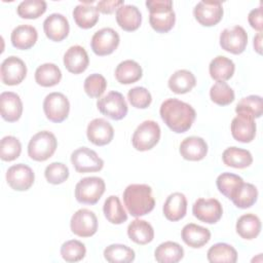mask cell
Here are the masks:
<instances>
[{
  "label": "cell",
  "instance_id": "1",
  "mask_svg": "<svg viewBox=\"0 0 263 263\" xmlns=\"http://www.w3.org/2000/svg\"><path fill=\"white\" fill-rule=\"evenodd\" d=\"M159 114L163 122L177 134L187 132L196 117V112L191 105L175 98L162 102Z\"/></svg>",
  "mask_w": 263,
  "mask_h": 263
},
{
  "label": "cell",
  "instance_id": "2",
  "mask_svg": "<svg viewBox=\"0 0 263 263\" xmlns=\"http://www.w3.org/2000/svg\"><path fill=\"white\" fill-rule=\"evenodd\" d=\"M123 202L132 216L147 215L155 206L152 188L147 184H130L123 191Z\"/></svg>",
  "mask_w": 263,
  "mask_h": 263
},
{
  "label": "cell",
  "instance_id": "3",
  "mask_svg": "<svg viewBox=\"0 0 263 263\" xmlns=\"http://www.w3.org/2000/svg\"><path fill=\"white\" fill-rule=\"evenodd\" d=\"M146 6L149 9V23L158 33H166L173 29L176 14L171 0H148Z\"/></svg>",
  "mask_w": 263,
  "mask_h": 263
},
{
  "label": "cell",
  "instance_id": "4",
  "mask_svg": "<svg viewBox=\"0 0 263 263\" xmlns=\"http://www.w3.org/2000/svg\"><path fill=\"white\" fill-rule=\"evenodd\" d=\"M58 141L55 136L48 130L35 134L28 144V155L35 161H45L55 152Z\"/></svg>",
  "mask_w": 263,
  "mask_h": 263
},
{
  "label": "cell",
  "instance_id": "5",
  "mask_svg": "<svg viewBox=\"0 0 263 263\" xmlns=\"http://www.w3.org/2000/svg\"><path fill=\"white\" fill-rule=\"evenodd\" d=\"M105 181L100 177H86L76 184L75 198L83 204H96L105 192Z\"/></svg>",
  "mask_w": 263,
  "mask_h": 263
},
{
  "label": "cell",
  "instance_id": "6",
  "mask_svg": "<svg viewBox=\"0 0 263 263\" xmlns=\"http://www.w3.org/2000/svg\"><path fill=\"white\" fill-rule=\"evenodd\" d=\"M160 139V127L153 120H145L133 134L132 144L138 151H148L152 149Z\"/></svg>",
  "mask_w": 263,
  "mask_h": 263
},
{
  "label": "cell",
  "instance_id": "7",
  "mask_svg": "<svg viewBox=\"0 0 263 263\" xmlns=\"http://www.w3.org/2000/svg\"><path fill=\"white\" fill-rule=\"evenodd\" d=\"M97 107L103 115L113 120H120L124 118L128 110L122 93L115 90L109 91L104 97L99 98L97 101Z\"/></svg>",
  "mask_w": 263,
  "mask_h": 263
},
{
  "label": "cell",
  "instance_id": "8",
  "mask_svg": "<svg viewBox=\"0 0 263 263\" xmlns=\"http://www.w3.org/2000/svg\"><path fill=\"white\" fill-rule=\"evenodd\" d=\"M43 111L48 120L60 123L64 121L69 115V100L62 92H50L45 97L43 101Z\"/></svg>",
  "mask_w": 263,
  "mask_h": 263
},
{
  "label": "cell",
  "instance_id": "9",
  "mask_svg": "<svg viewBox=\"0 0 263 263\" xmlns=\"http://www.w3.org/2000/svg\"><path fill=\"white\" fill-rule=\"evenodd\" d=\"M71 162L75 171L80 174L99 172L104 166L103 159L96 151L87 147H80L74 150L71 154Z\"/></svg>",
  "mask_w": 263,
  "mask_h": 263
},
{
  "label": "cell",
  "instance_id": "10",
  "mask_svg": "<svg viewBox=\"0 0 263 263\" xmlns=\"http://www.w3.org/2000/svg\"><path fill=\"white\" fill-rule=\"evenodd\" d=\"M71 231L80 237H90L98 230V218L88 209H80L74 213L70 221Z\"/></svg>",
  "mask_w": 263,
  "mask_h": 263
},
{
  "label": "cell",
  "instance_id": "11",
  "mask_svg": "<svg viewBox=\"0 0 263 263\" xmlns=\"http://www.w3.org/2000/svg\"><path fill=\"white\" fill-rule=\"evenodd\" d=\"M248 44V34L240 26L224 29L220 34V45L222 49L233 54H240Z\"/></svg>",
  "mask_w": 263,
  "mask_h": 263
},
{
  "label": "cell",
  "instance_id": "12",
  "mask_svg": "<svg viewBox=\"0 0 263 263\" xmlns=\"http://www.w3.org/2000/svg\"><path fill=\"white\" fill-rule=\"evenodd\" d=\"M120 37L112 28H103L97 31L90 41L92 51L100 57L111 54L119 45Z\"/></svg>",
  "mask_w": 263,
  "mask_h": 263
},
{
  "label": "cell",
  "instance_id": "13",
  "mask_svg": "<svg viewBox=\"0 0 263 263\" xmlns=\"http://www.w3.org/2000/svg\"><path fill=\"white\" fill-rule=\"evenodd\" d=\"M193 216L208 224L217 223L223 214V208L216 198H198L192 206Z\"/></svg>",
  "mask_w": 263,
  "mask_h": 263
},
{
  "label": "cell",
  "instance_id": "14",
  "mask_svg": "<svg viewBox=\"0 0 263 263\" xmlns=\"http://www.w3.org/2000/svg\"><path fill=\"white\" fill-rule=\"evenodd\" d=\"M27 75V66L25 62L15 57L10 55L6 58L0 67L1 81L6 85L20 84Z\"/></svg>",
  "mask_w": 263,
  "mask_h": 263
},
{
  "label": "cell",
  "instance_id": "15",
  "mask_svg": "<svg viewBox=\"0 0 263 263\" xmlns=\"http://www.w3.org/2000/svg\"><path fill=\"white\" fill-rule=\"evenodd\" d=\"M35 175L33 170L24 163L11 165L6 172L7 184L15 191H26L34 184Z\"/></svg>",
  "mask_w": 263,
  "mask_h": 263
},
{
  "label": "cell",
  "instance_id": "16",
  "mask_svg": "<svg viewBox=\"0 0 263 263\" xmlns=\"http://www.w3.org/2000/svg\"><path fill=\"white\" fill-rule=\"evenodd\" d=\"M195 20L204 27L217 25L223 16V6L220 1H199L194 9Z\"/></svg>",
  "mask_w": 263,
  "mask_h": 263
},
{
  "label": "cell",
  "instance_id": "17",
  "mask_svg": "<svg viewBox=\"0 0 263 263\" xmlns=\"http://www.w3.org/2000/svg\"><path fill=\"white\" fill-rule=\"evenodd\" d=\"M86 136L92 144L97 146H105L113 140L114 129L111 123L106 119L95 118L87 125Z\"/></svg>",
  "mask_w": 263,
  "mask_h": 263
},
{
  "label": "cell",
  "instance_id": "18",
  "mask_svg": "<svg viewBox=\"0 0 263 263\" xmlns=\"http://www.w3.org/2000/svg\"><path fill=\"white\" fill-rule=\"evenodd\" d=\"M232 137L241 143H250L256 136V122L253 117L243 114H237L230 125Z\"/></svg>",
  "mask_w": 263,
  "mask_h": 263
},
{
  "label": "cell",
  "instance_id": "19",
  "mask_svg": "<svg viewBox=\"0 0 263 263\" xmlns=\"http://www.w3.org/2000/svg\"><path fill=\"white\" fill-rule=\"evenodd\" d=\"M43 30L49 40L60 42L68 36L70 25L65 15L61 13H51L44 20Z\"/></svg>",
  "mask_w": 263,
  "mask_h": 263
},
{
  "label": "cell",
  "instance_id": "20",
  "mask_svg": "<svg viewBox=\"0 0 263 263\" xmlns=\"http://www.w3.org/2000/svg\"><path fill=\"white\" fill-rule=\"evenodd\" d=\"M1 116L8 122L17 121L23 113V103L20 96L12 91H3L0 95Z\"/></svg>",
  "mask_w": 263,
  "mask_h": 263
},
{
  "label": "cell",
  "instance_id": "21",
  "mask_svg": "<svg viewBox=\"0 0 263 263\" xmlns=\"http://www.w3.org/2000/svg\"><path fill=\"white\" fill-rule=\"evenodd\" d=\"M64 66L73 74H80L84 72L89 64V59L84 47L80 45H73L67 49L64 54Z\"/></svg>",
  "mask_w": 263,
  "mask_h": 263
},
{
  "label": "cell",
  "instance_id": "22",
  "mask_svg": "<svg viewBox=\"0 0 263 263\" xmlns=\"http://www.w3.org/2000/svg\"><path fill=\"white\" fill-rule=\"evenodd\" d=\"M179 151L184 159L199 161L206 156L208 144L202 138L191 136L181 142Z\"/></svg>",
  "mask_w": 263,
  "mask_h": 263
},
{
  "label": "cell",
  "instance_id": "23",
  "mask_svg": "<svg viewBox=\"0 0 263 263\" xmlns=\"http://www.w3.org/2000/svg\"><path fill=\"white\" fill-rule=\"evenodd\" d=\"M164 217L172 222H177L183 219L187 212V199L181 192H174L170 194L162 208Z\"/></svg>",
  "mask_w": 263,
  "mask_h": 263
},
{
  "label": "cell",
  "instance_id": "24",
  "mask_svg": "<svg viewBox=\"0 0 263 263\" xmlns=\"http://www.w3.org/2000/svg\"><path fill=\"white\" fill-rule=\"evenodd\" d=\"M116 22L124 31H136L142 23L141 11L135 5L123 4L116 10Z\"/></svg>",
  "mask_w": 263,
  "mask_h": 263
},
{
  "label": "cell",
  "instance_id": "25",
  "mask_svg": "<svg viewBox=\"0 0 263 263\" xmlns=\"http://www.w3.org/2000/svg\"><path fill=\"white\" fill-rule=\"evenodd\" d=\"M183 241L193 249L203 247L211 239V231L202 226L194 223L186 224L181 232Z\"/></svg>",
  "mask_w": 263,
  "mask_h": 263
},
{
  "label": "cell",
  "instance_id": "26",
  "mask_svg": "<svg viewBox=\"0 0 263 263\" xmlns=\"http://www.w3.org/2000/svg\"><path fill=\"white\" fill-rule=\"evenodd\" d=\"M95 1H83L73 9V17L76 25L82 29L92 28L99 21V11L91 5Z\"/></svg>",
  "mask_w": 263,
  "mask_h": 263
},
{
  "label": "cell",
  "instance_id": "27",
  "mask_svg": "<svg viewBox=\"0 0 263 263\" xmlns=\"http://www.w3.org/2000/svg\"><path fill=\"white\" fill-rule=\"evenodd\" d=\"M38 32L35 27L31 25H20L15 27L10 35L12 45L22 50L33 47L37 41Z\"/></svg>",
  "mask_w": 263,
  "mask_h": 263
},
{
  "label": "cell",
  "instance_id": "28",
  "mask_svg": "<svg viewBox=\"0 0 263 263\" xmlns=\"http://www.w3.org/2000/svg\"><path fill=\"white\" fill-rule=\"evenodd\" d=\"M127 235L134 242L144 246L153 240L154 229L147 221L135 219L127 226Z\"/></svg>",
  "mask_w": 263,
  "mask_h": 263
},
{
  "label": "cell",
  "instance_id": "29",
  "mask_svg": "<svg viewBox=\"0 0 263 263\" xmlns=\"http://www.w3.org/2000/svg\"><path fill=\"white\" fill-rule=\"evenodd\" d=\"M235 71V65L232 60L224 57L218 55L214 58L209 66V72L211 77L218 81L225 82L229 80Z\"/></svg>",
  "mask_w": 263,
  "mask_h": 263
},
{
  "label": "cell",
  "instance_id": "30",
  "mask_svg": "<svg viewBox=\"0 0 263 263\" xmlns=\"http://www.w3.org/2000/svg\"><path fill=\"white\" fill-rule=\"evenodd\" d=\"M142 67L133 60H125L118 64L115 69V78L121 84L135 83L142 78Z\"/></svg>",
  "mask_w": 263,
  "mask_h": 263
},
{
  "label": "cell",
  "instance_id": "31",
  "mask_svg": "<svg viewBox=\"0 0 263 263\" xmlns=\"http://www.w3.org/2000/svg\"><path fill=\"white\" fill-rule=\"evenodd\" d=\"M234 205L239 209H248L255 204L258 199V190L255 185L242 182L235 191L231 194L230 198Z\"/></svg>",
  "mask_w": 263,
  "mask_h": 263
},
{
  "label": "cell",
  "instance_id": "32",
  "mask_svg": "<svg viewBox=\"0 0 263 263\" xmlns=\"http://www.w3.org/2000/svg\"><path fill=\"white\" fill-rule=\"evenodd\" d=\"M195 84V76L192 74V72L185 69L178 70L172 74L167 82L170 89L178 95H183L190 91Z\"/></svg>",
  "mask_w": 263,
  "mask_h": 263
},
{
  "label": "cell",
  "instance_id": "33",
  "mask_svg": "<svg viewBox=\"0 0 263 263\" xmlns=\"http://www.w3.org/2000/svg\"><path fill=\"white\" fill-rule=\"evenodd\" d=\"M222 160L227 166L246 168L252 164L253 156L249 150L233 146L224 150L222 154Z\"/></svg>",
  "mask_w": 263,
  "mask_h": 263
},
{
  "label": "cell",
  "instance_id": "34",
  "mask_svg": "<svg viewBox=\"0 0 263 263\" xmlns=\"http://www.w3.org/2000/svg\"><path fill=\"white\" fill-rule=\"evenodd\" d=\"M236 232L243 239H254L261 231V221L254 214H245L236 222Z\"/></svg>",
  "mask_w": 263,
  "mask_h": 263
},
{
  "label": "cell",
  "instance_id": "35",
  "mask_svg": "<svg viewBox=\"0 0 263 263\" xmlns=\"http://www.w3.org/2000/svg\"><path fill=\"white\" fill-rule=\"evenodd\" d=\"M154 257L158 263H177L183 259L184 249L178 242L164 241L155 249Z\"/></svg>",
  "mask_w": 263,
  "mask_h": 263
},
{
  "label": "cell",
  "instance_id": "36",
  "mask_svg": "<svg viewBox=\"0 0 263 263\" xmlns=\"http://www.w3.org/2000/svg\"><path fill=\"white\" fill-rule=\"evenodd\" d=\"M62 79L60 68L53 63H45L40 65L35 71V81L37 84L50 87L57 85Z\"/></svg>",
  "mask_w": 263,
  "mask_h": 263
},
{
  "label": "cell",
  "instance_id": "37",
  "mask_svg": "<svg viewBox=\"0 0 263 263\" xmlns=\"http://www.w3.org/2000/svg\"><path fill=\"white\" fill-rule=\"evenodd\" d=\"M206 258L211 263H235L237 261V252L228 243L218 242L209 249Z\"/></svg>",
  "mask_w": 263,
  "mask_h": 263
},
{
  "label": "cell",
  "instance_id": "38",
  "mask_svg": "<svg viewBox=\"0 0 263 263\" xmlns=\"http://www.w3.org/2000/svg\"><path fill=\"white\" fill-rule=\"evenodd\" d=\"M103 212L106 219L112 224H122L127 220V214L123 209L120 199L116 195H110L104 202Z\"/></svg>",
  "mask_w": 263,
  "mask_h": 263
},
{
  "label": "cell",
  "instance_id": "39",
  "mask_svg": "<svg viewBox=\"0 0 263 263\" xmlns=\"http://www.w3.org/2000/svg\"><path fill=\"white\" fill-rule=\"evenodd\" d=\"M104 258L110 263H129L136 258L135 251L121 243H113L104 250Z\"/></svg>",
  "mask_w": 263,
  "mask_h": 263
},
{
  "label": "cell",
  "instance_id": "40",
  "mask_svg": "<svg viewBox=\"0 0 263 263\" xmlns=\"http://www.w3.org/2000/svg\"><path fill=\"white\" fill-rule=\"evenodd\" d=\"M235 112L237 114L249 115L251 117L259 118L263 112L262 98L260 96H248L242 98L235 107Z\"/></svg>",
  "mask_w": 263,
  "mask_h": 263
},
{
  "label": "cell",
  "instance_id": "41",
  "mask_svg": "<svg viewBox=\"0 0 263 263\" xmlns=\"http://www.w3.org/2000/svg\"><path fill=\"white\" fill-rule=\"evenodd\" d=\"M46 11V2L44 0H25L16 8L18 16L23 18H38Z\"/></svg>",
  "mask_w": 263,
  "mask_h": 263
},
{
  "label": "cell",
  "instance_id": "42",
  "mask_svg": "<svg viewBox=\"0 0 263 263\" xmlns=\"http://www.w3.org/2000/svg\"><path fill=\"white\" fill-rule=\"evenodd\" d=\"M86 248L77 239L65 241L61 247V256L66 262H78L85 257Z\"/></svg>",
  "mask_w": 263,
  "mask_h": 263
},
{
  "label": "cell",
  "instance_id": "43",
  "mask_svg": "<svg viewBox=\"0 0 263 263\" xmlns=\"http://www.w3.org/2000/svg\"><path fill=\"white\" fill-rule=\"evenodd\" d=\"M210 98L212 102L219 106H227L234 101V91L226 83L218 81L210 89Z\"/></svg>",
  "mask_w": 263,
  "mask_h": 263
},
{
  "label": "cell",
  "instance_id": "44",
  "mask_svg": "<svg viewBox=\"0 0 263 263\" xmlns=\"http://www.w3.org/2000/svg\"><path fill=\"white\" fill-rule=\"evenodd\" d=\"M22 152V144L20 140L13 136H5L0 143V157L4 161H12L16 159Z\"/></svg>",
  "mask_w": 263,
  "mask_h": 263
},
{
  "label": "cell",
  "instance_id": "45",
  "mask_svg": "<svg viewBox=\"0 0 263 263\" xmlns=\"http://www.w3.org/2000/svg\"><path fill=\"white\" fill-rule=\"evenodd\" d=\"M243 182L242 178L232 173H222L216 180L218 190L227 198H230L235 189Z\"/></svg>",
  "mask_w": 263,
  "mask_h": 263
},
{
  "label": "cell",
  "instance_id": "46",
  "mask_svg": "<svg viewBox=\"0 0 263 263\" xmlns=\"http://www.w3.org/2000/svg\"><path fill=\"white\" fill-rule=\"evenodd\" d=\"M83 87L88 97L100 98L106 90L107 81L103 75L93 73L85 78Z\"/></svg>",
  "mask_w": 263,
  "mask_h": 263
},
{
  "label": "cell",
  "instance_id": "47",
  "mask_svg": "<svg viewBox=\"0 0 263 263\" xmlns=\"http://www.w3.org/2000/svg\"><path fill=\"white\" fill-rule=\"evenodd\" d=\"M45 179L48 183L59 185L64 183L69 177V168L62 162H51L45 167Z\"/></svg>",
  "mask_w": 263,
  "mask_h": 263
},
{
  "label": "cell",
  "instance_id": "48",
  "mask_svg": "<svg viewBox=\"0 0 263 263\" xmlns=\"http://www.w3.org/2000/svg\"><path fill=\"white\" fill-rule=\"evenodd\" d=\"M127 99L130 105L138 109H146L152 102L150 91L143 86H136L128 90Z\"/></svg>",
  "mask_w": 263,
  "mask_h": 263
},
{
  "label": "cell",
  "instance_id": "49",
  "mask_svg": "<svg viewBox=\"0 0 263 263\" xmlns=\"http://www.w3.org/2000/svg\"><path fill=\"white\" fill-rule=\"evenodd\" d=\"M248 21L251 27L261 33L263 30V16H262V7L259 6L250 11L248 15Z\"/></svg>",
  "mask_w": 263,
  "mask_h": 263
},
{
  "label": "cell",
  "instance_id": "50",
  "mask_svg": "<svg viewBox=\"0 0 263 263\" xmlns=\"http://www.w3.org/2000/svg\"><path fill=\"white\" fill-rule=\"evenodd\" d=\"M123 4L124 2L122 0H102L98 2L97 9L102 13L110 14L114 12L115 9L117 10Z\"/></svg>",
  "mask_w": 263,
  "mask_h": 263
},
{
  "label": "cell",
  "instance_id": "51",
  "mask_svg": "<svg viewBox=\"0 0 263 263\" xmlns=\"http://www.w3.org/2000/svg\"><path fill=\"white\" fill-rule=\"evenodd\" d=\"M254 48L259 54L262 53V33H258L254 37Z\"/></svg>",
  "mask_w": 263,
  "mask_h": 263
}]
</instances>
